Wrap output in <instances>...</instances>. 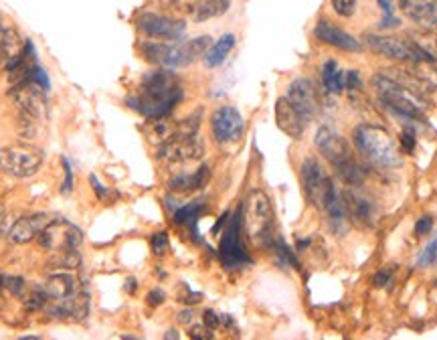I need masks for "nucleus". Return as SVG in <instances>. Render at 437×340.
<instances>
[{
    "label": "nucleus",
    "mask_w": 437,
    "mask_h": 340,
    "mask_svg": "<svg viewBox=\"0 0 437 340\" xmlns=\"http://www.w3.org/2000/svg\"><path fill=\"white\" fill-rule=\"evenodd\" d=\"M181 99L183 86L179 83V79L168 71H152L142 77L138 92L128 99V103L150 120H162L174 110Z\"/></svg>",
    "instance_id": "1"
},
{
    "label": "nucleus",
    "mask_w": 437,
    "mask_h": 340,
    "mask_svg": "<svg viewBox=\"0 0 437 340\" xmlns=\"http://www.w3.org/2000/svg\"><path fill=\"white\" fill-rule=\"evenodd\" d=\"M243 223L247 237L257 248H274L276 235V213L270 197L263 190H251L243 205Z\"/></svg>",
    "instance_id": "2"
},
{
    "label": "nucleus",
    "mask_w": 437,
    "mask_h": 340,
    "mask_svg": "<svg viewBox=\"0 0 437 340\" xmlns=\"http://www.w3.org/2000/svg\"><path fill=\"white\" fill-rule=\"evenodd\" d=\"M211 45H213V39L203 34V37L190 39L185 43H176V45L146 43L142 47V51L150 63H156L162 67H168V69H179V67H187L196 59L205 57V53L209 51Z\"/></svg>",
    "instance_id": "3"
},
{
    "label": "nucleus",
    "mask_w": 437,
    "mask_h": 340,
    "mask_svg": "<svg viewBox=\"0 0 437 340\" xmlns=\"http://www.w3.org/2000/svg\"><path fill=\"white\" fill-rule=\"evenodd\" d=\"M352 138H354V146L358 148V152L367 156L371 162H375L378 166H387V168L401 166L403 160L399 154V148L385 128L363 124L354 128Z\"/></svg>",
    "instance_id": "4"
},
{
    "label": "nucleus",
    "mask_w": 437,
    "mask_h": 340,
    "mask_svg": "<svg viewBox=\"0 0 437 340\" xmlns=\"http://www.w3.org/2000/svg\"><path fill=\"white\" fill-rule=\"evenodd\" d=\"M41 248L53 253V257L79 253L83 243V231L67 219H51L49 225L39 233Z\"/></svg>",
    "instance_id": "5"
},
{
    "label": "nucleus",
    "mask_w": 437,
    "mask_h": 340,
    "mask_svg": "<svg viewBox=\"0 0 437 340\" xmlns=\"http://www.w3.org/2000/svg\"><path fill=\"white\" fill-rule=\"evenodd\" d=\"M43 150L31 144H14L0 148V172L14 179H29L43 166Z\"/></svg>",
    "instance_id": "6"
},
{
    "label": "nucleus",
    "mask_w": 437,
    "mask_h": 340,
    "mask_svg": "<svg viewBox=\"0 0 437 340\" xmlns=\"http://www.w3.org/2000/svg\"><path fill=\"white\" fill-rule=\"evenodd\" d=\"M373 86L380 95V99L397 114L405 118H421L423 116V106L417 101V97L411 92H407L401 83L391 79L389 75L378 73L373 77Z\"/></svg>",
    "instance_id": "7"
},
{
    "label": "nucleus",
    "mask_w": 437,
    "mask_h": 340,
    "mask_svg": "<svg viewBox=\"0 0 437 340\" xmlns=\"http://www.w3.org/2000/svg\"><path fill=\"white\" fill-rule=\"evenodd\" d=\"M365 41L369 43V47L389 59H397V61H434V57L423 51L421 47H417L415 43H409L405 39H397V37H380V34H367Z\"/></svg>",
    "instance_id": "8"
},
{
    "label": "nucleus",
    "mask_w": 437,
    "mask_h": 340,
    "mask_svg": "<svg viewBox=\"0 0 437 340\" xmlns=\"http://www.w3.org/2000/svg\"><path fill=\"white\" fill-rule=\"evenodd\" d=\"M241 219H243V209H239L235 217L229 221L223 239H221V261L225 263L227 270H237L243 266H250L251 259L247 251L241 243Z\"/></svg>",
    "instance_id": "9"
},
{
    "label": "nucleus",
    "mask_w": 437,
    "mask_h": 340,
    "mask_svg": "<svg viewBox=\"0 0 437 340\" xmlns=\"http://www.w3.org/2000/svg\"><path fill=\"white\" fill-rule=\"evenodd\" d=\"M205 154V144L203 140L194 136H185V138H172L158 148V158L168 162V164H183L188 160H199Z\"/></svg>",
    "instance_id": "10"
},
{
    "label": "nucleus",
    "mask_w": 437,
    "mask_h": 340,
    "mask_svg": "<svg viewBox=\"0 0 437 340\" xmlns=\"http://www.w3.org/2000/svg\"><path fill=\"white\" fill-rule=\"evenodd\" d=\"M211 130H213V136L218 144H231L241 138V134L245 130V122H243V116L235 108L223 106V108L215 110V114L211 118Z\"/></svg>",
    "instance_id": "11"
},
{
    "label": "nucleus",
    "mask_w": 437,
    "mask_h": 340,
    "mask_svg": "<svg viewBox=\"0 0 437 340\" xmlns=\"http://www.w3.org/2000/svg\"><path fill=\"white\" fill-rule=\"evenodd\" d=\"M330 179L326 177L322 164L316 158H306L302 164V185H304V192L308 197V201L312 203L314 207L322 209L324 203V194L330 186Z\"/></svg>",
    "instance_id": "12"
},
{
    "label": "nucleus",
    "mask_w": 437,
    "mask_h": 340,
    "mask_svg": "<svg viewBox=\"0 0 437 340\" xmlns=\"http://www.w3.org/2000/svg\"><path fill=\"white\" fill-rule=\"evenodd\" d=\"M138 27L152 39H166V41H179L187 31V25L183 21L170 19L164 14H154V12H144L138 19Z\"/></svg>",
    "instance_id": "13"
},
{
    "label": "nucleus",
    "mask_w": 437,
    "mask_h": 340,
    "mask_svg": "<svg viewBox=\"0 0 437 340\" xmlns=\"http://www.w3.org/2000/svg\"><path fill=\"white\" fill-rule=\"evenodd\" d=\"M45 312L51 318H71V320H85L90 314V296L85 290H79L77 294L69 296V298H61V300H49L45 304Z\"/></svg>",
    "instance_id": "14"
},
{
    "label": "nucleus",
    "mask_w": 437,
    "mask_h": 340,
    "mask_svg": "<svg viewBox=\"0 0 437 340\" xmlns=\"http://www.w3.org/2000/svg\"><path fill=\"white\" fill-rule=\"evenodd\" d=\"M314 142H316V148L326 156L334 166H338V164H343L344 160L352 158V152H350L348 142L344 140L336 130H332L330 126H322V128L316 132Z\"/></svg>",
    "instance_id": "15"
},
{
    "label": "nucleus",
    "mask_w": 437,
    "mask_h": 340,
    "mask_svg": "<svg viewBox=\"0 0 437 340\" xmlns=\"http://www.w3.org/2000/svg\"><path fill=\"white\" fill-rule=\"evenodd\" d=\"M285 97L304 116L306 122L312 120L314 116H316L320 101H318V93L314 90V83L310 79H296V81H292L289 88H287V95Z\"/></svg>",
    "instance_id": "16"
},
{
    "label": "nucleus",
    "mask_w": 437,
    "mask_h": 340,
    "mask_svg": "<svg viewBox=\"0 0 437 340\" xmlns=\"http://www.w3.org/2000/svg\"><path fill=\"white\" fill-rule=\"evenodd\" d=\"M51 217L45 215V213H37V215L29 217H21L17 219L10 229H8V241L10 243H17V246H23V243H29L32 239L39 237V233L49 225Z\"/></svg>",
    "instance_id": "17"
},
{
    "label": "nucleus",
    "mask_w": 437,
    "mask_h": 340,
    "mask_svg": "<svg viewBox=\"0 0 437 340\" xmlns=\"http://www.w3.org/2000/svg\"><path fill=\"white\" fill-rule=\"evenodd\" d=\"M276 124L283 134H287L294 140H298L306 130L304 116L292 106V101L287 97H280L276 101Z\"/></svg>",
    "instance_id": "18"
},
{
    "label": "nucleus",
    "mask_w": 437,
    "mask_h": 340,
    "mask_svg": "<svg viewBox=\"0 0 437 340\" xmlns=\"http://www.w3.org/2000/svg\"><path fill=\"white\" fill-rule=\"evenodd\" d=\"M314 34L318 41L330 45V47H336V49H343V51H350V53H356L363 49L360 41H356L352 34H348L343 29H338L336 25H332L330 21H320L314 29Z\"/></svg>",
    "instance_id": "19"
},
{
    "label": "nucleus",
    "mask_w": 437,
    "mask_h": 340,
    "mask_svg": "<svg viewBox=\"0 0 437 340\" xmlns=\"http://www.w3.org/2000/svg\"><path fill=\"white\" fill-rule=\"evenodd\" d=\"M399 6L421 29H437V0H399Z\"/></svg>",
    "instance_id": "20"
},
{
    "label": "nucleus",
    "mask_w": 437,
    "mask_h": 340,
    "mask_svg": "<svg viewBox=\"0 0 437 340\" xmlns=\"http://www.w3.org/2000/svg\"><path fill=\"white\" fill-rule=\"evenodd\" d=\"M43 290L49 296V300H61V298H69V296L77 294L81 290V283H79V278L75 274L61 270V272H55L45 279Z\"/></svg>",
    "instance_id": "21"
},
{
    "label": "nucleus",
    "mask_w": 437,
    "mask_h": 340,
    "mask_svg": "<svg viewBox=\"0 0 437 340\" xmlns=\"http://www.w3.org/2000/svg\"><path fill=\"white\" fill-rule=\"evenodd\" d=\"M344 207H346L348 215L352 217L354 221L363 223V225H375L376 223L375 201H371L369 197H365L360 192H346L344 194Z\"/></svg>",
    "instance_id": "22"
},
{
    "label": "nucleus",
    "mask_w": 437,
    "mask_h": 340,
    "mask_svg": "<svg viewBox=\"0 0 437 340\" xmlns=\"http://www.w3.org/2000/svg\"><path fill=\"white\" fill-rule=\"evenodd\" d=\"M0 49L4 55V65L19 59L25 53V43L21 34L8 23H0Z\"/></svg>",
    "instance_id": "23"
},
{
    "label": "nucleus",
    "mask_w": 437,
    "mask_h": 340,
    "mask_svg": "<svg viewBox=\"0 0 437 340\" xmlns=\"http://www.w3.org/2000/svg\"><path fill=\"white\" fill-rule=\"evenodd\" d=\"M322 211L328 215L330 223H332L338 231H343L344 223H346V219H348V213H346V207H344V199L341 197V192L336 190V186L332 185V183H330L326 194H324Z\"/></svg>",
    "instance_id": "24"
},
{
    "label": "nucleus",
    "mask_w": 437,
    "mask_h": 340,
    "mask_svg": "<svg viewBox=\"0 0 437 340\" xmlns=\"http://www.w3.org/2000/svg\"><path fill=\"white\" fill-rule=\"evenodd\" d=\"M209 177H211L209 166L203 164L192 174H179V177H174L168 183V186H170L172 192H192V190H199V188H203V186L207 185L209 183Z\"/></svg>",
    "instance_id": "25"
},
{
    "label": "nucleus",
    "mask_w": 437,
    "mask_h": 340,
    "mask_svg": "<svg viewBox=\"0 0 437 340\" xmlns=\"http://www.w3.org/2000/svg\"><path fill=\"white\" fill-rule=\"evenodd\" d=\"M229 4H231V0H199L196 4H192L190 17L199 23L213 19V17H221L227 12Z\"/></svg>",
    "instance_id": "26"
},
{
    "label": "nucleus",
    "mask_w": 437,
    "mask_h": 340,
    "mask_svg": "<svg viewBox=\"0 0 437 340\" xmlns=\"http://www.w3.org/2000/svg\"><path fill=\"white\" fill-rule=\"evenodd\" d=\"M235 47V34H223L217 43H213L209 47V51L205 53V63L207 67H218L225 61L231 53V49Z\"/></svg>",
    "instance_id": "27"
},
{
    "label": "nucleus",
    "mask_w": 437,
    "mask_h": 340,
    "mask_svg": "<svg viewBox=\"0 0 437 340\" xmlns=\"http://www.w3.org/2000/svg\"><path fill=\"white\" fill-rule=\"evenodd\" d=\"M322 81L330 93H343L346 90V73L338 69L336 61H326L322 65Z\"/></svg>",
    "instance_id": "28"
},
{
    "label": "nucleus",
    "mask_w": 437,
    "mask_h": 340,
    "mask_svg": "<svg viewBox=\"0 0 437 340\" xmlns=\"http://www.w3.org/2000/svg\"><path fill=\"white\" fill-rule=\"evenodd\" d=\"M376 4L383 10V21L378 23V31H389V29H397L401 25V21L395 14V6L391 0H376Z\"/></svg>",
    "instance_id": "29"
},
{
    "label": "nucleus",
    "mask_w": 437,
    "mask_h": 340,
    "mask_svg": "<svg viewBox=\"0 0 437 340\" xmlns=\"http://www.w3.org/2000/svg\"><path fill=\"white\" fill-rule=\"evenodd\" d=\"M0 288H6L10 294H14L17 298H25L27 296V281L19 276H0Z\"/></svg>",
    "instance_id": "30"
},
{
    "label": "nucleus",
    "mask_w": 437,
    "mask_h": 340,
    "mask_svg": "<svg viewBox=\"0 0 437 340\" xmlns=\"http://www.w3.org/2000/svg\"><path fill=\"white\" fill-rule=\"evenodd\" d=\"M203 209H205V205L201 203V201H196V203H188L185 207H181L176 213H174V221L176 223H190V221H196L199 215L203 213Z\"/></svg>",
    "instance_id": "31"
},
{
    "label": "nucleus",
    "mask_w": 437,
    "mask_h": 340,
    "mask_svg": "<svg viewBox=\"0 0 437 340\" xmlns=\"http://www.w3.org/2000/svg\"><path fill=\"white\" fill-rule=\"evenodd\" d=\"M419 266H421V268H434V266H437V237L427 246V248L421 251V255H419Z\"/></svg>",
    "instance_id": "32"
},
{
    "label": "nucleus",
    "mask_w": 437,
    "mask_h": 340,
    "mask_svg": "<svg viewBox=\"0 0 437 340\" xmlns=\"http://www.w3.org/2000/svg\"><path fill=\"white\" fill-rule=\"evenodd\" d=\"M150 246H152V251L156 253V255H164L166 251H168V233L166 231H158L152 235V239H150Z\"/></svg>",
    "instance_id": "33"
},
{
    "label": "nucleus",
    "mask_w": 437,
    "mask_h": 340,
    "mask_svg": "<svg viewBox=\"0 0 437 340\" xmlns=\"http://www.w3.org/2000/svg\"><path fill=\"white\" fill-rule=\"evenodd\" d=\"M332 8L341 17H352L356 10V0H332Z\"/></svg>",
    "instance_id": "34"
},
{
    "label": "nucleus",
    "mask_w": 437,
    "mask_h": 340,
    "mask_svg": "<svg viewBox=\"0 0 437 340\" xmlns=\"http://www.w3.org/2000/svg\"><path fill=\"white\" fill-rule=\"evenodd\" d=\"M63 162V168H65V181H63L61 185V192L63 194H69L71 192V188H73V168H71V162L63 156L61 158Z\"/></svg>",
    "instance_id": "35"
},
{
    "label": "nucleus",
    "mask_w": 437,
    "mask_h": 340,
    "mask_svg": "<svg viewBox=\"0 0 437 340\" xmlns=\"http://www.w3.org/2000/svg\"><path fill=\"white\" fill-rule=\"evenodd\" d=\"M431 227H434V219L429 215H425V217H421L417 223H415V235H427L429 231H431Z\"/></svg>",
    "instance_id": "36"
},
{
    "label": "nucleus",
    "mask_w": 437,
    "mask_h": 340,
    "mask_svg": "<svg viewBox=\"0 0 437 340\" xmlns=\"http://www.w3.org/2000/svg\"><path fill=\"white\" fill-rule=\"evenodd\" d=\"M203 322H205L207 328L217 330L218 326H221V316H218L215 310H207V312L203 314Z\"/></svg>",
    "instance_id": "37"
},
{
    "label": "nucleus",
    "mask_w": 437,
    "mask_h": 340,
    "mask_svg": "<svg viewBox=\"0 0 437 340\" xmlns=\"http://www.w3.org/2000/svg\"><path fill=\"white\" fill-rule=\"evenodd\" d=\"M190 339H201V340H209L213 339V330L207 328V326H192L190 332H188Z\"/></svg>",
    "instance_id": "38"
},
{
    "label": "nucleus",
    "mask_w": 437,
    "mask_h": 340,
    "mask_svg": "<svg viewBox=\"0 0 437 340\" xmlns=\"http://www.w3.org/2000/svg\"><path fill=\"white\" fill-rule=\"evenodd\" d=\"M401 144H403V148H405L409 154L415 150V134H413V130H409V128L403 130V134H401Z\"/></svg>",
    "instance_id": "39"
},
{
    "label": "nucleus",
    "mask_w": 437,
    "mask_h": 340,
    "mask_svg": "<svg viewBox=\"0 0 437 340\" xmlns=\"http://www.w3.org/2000/svg\"><path fill=\"white\" fill-rule=\"evenodd\" d=\"M360 88V75L358 71H348L346 73V90H358Z\"/></svg>",
    "instance_id": "40"
},
{
    "label": "nucleus",
    "mask_w": 437,
    "mask_h": 340,
    "mask_svg": "<svg viewBox=\"0 0 437 340\" xmlns=\"http://www.w3.org/2000/svg\"><path fill=\"white\" fill-rule=\"evenodd\" d=\"M164 300H166V294H164L162 290H152V292L148 294V304H150V306H160Z\"/></svg>",
    "instance_id": "41"
},
{
    "label": "nucleus",
    "mask_w": 437,
    "mask_h": 340,
    "mask_svg": "<svg viewBox=\"0 0 437 340\" xmlns=\"http://www.w3.org/2000/svg\"><path fill=\"white\" fill-rule=\"evenodd\" d=\"M10 221H8V217L4 215V213H0V239H4L6 235H8V229H10Z\"/></svg>",
    "instance_id": "42"
},
{
    "label": "nucleus",
    "mask_w": 437,
    "mask_h": 340,
    "mask_svg": "<svg viewBox=\"0 0 437 340\" xmlns=\"http://www.w3.org/2000/svg\"><path fill=\"white\" fill-rule=\"evenodd\" d=\"M90 183H92V186L95 188V192H97V197H99V199H105V197H108V190L103 188V185H99V181H97V177H95V174L90 177Z\"/></svg>",
    "instance_id": "43"
},
{
    "label": "nucleus",
    "mask_w": 437,
    "mask_h": 340,
    "mask_svg": "<svg viewBox=\"0 0 437 340\" xmlns=\"http://www.w3.org/2000/svg\"><path fill=\"white\" fill-rule=\"evenodd\" d=\"M389 281V272H380L375 276V286L376 288H383L385 283Z\"/></svg>",
    "instance_id": "44"
},
{
    "label": "nucleus",
    "mask_w": 437,
    "mask_h": 340,
    "mask_svg": "<svg viewBox=\"0 0 437 340\" xmlns=\"http://www.w3.org/2000/svg\"><path fill=\"white\" fill-rule=\"evenodd\" d=\"M179 322H181V324L192 322V310H183V312L179 314Z\"/></svg>",
    "instance_id": "45"
},
{
    "label": "nucleus",
    "mask_w": 437,
    "mask_h": 340,
    "mask_svg": "<svg viewBox=\"0 0 437 340\" xmlns=\"http://www.w3.org/2000/svg\"><path fill=\"white\" fill-rule=\"evenodd\" d=\"M125 292H128V294H134V292H136V279L130 278L125 281Z\"/></svg>",
    "instance_id": "46"
},
{
    "label": "nucleus",
    "mask_w": 437,
    "mask_h": 340,
    "mask_svg": "<svg viewBox=\"0 0 437 340\" xmlns=\"http://www.w3.org/2000/svg\"><path fill=\"white\" fill-rule=\"evenodd\" d=\"M164 339H179V334H176L174 330H168V332L164 334Z\"/></svg>",
    "instance_id": "47"
},
{
    "label": "nucleus",
    "mask_w": 437,
    "mask_h": 340,
    "mask_svg": "<svg viewBox=\"0 0 437 340\" xmlns=\"http://www.w3.org/2000/svg\"><path fill=\"white\" fill-rule=\"evenodd\" d=\"M0 213H2V209H0Z\"/></svg>",
    "instance_id": "48"
}]
</instances>
